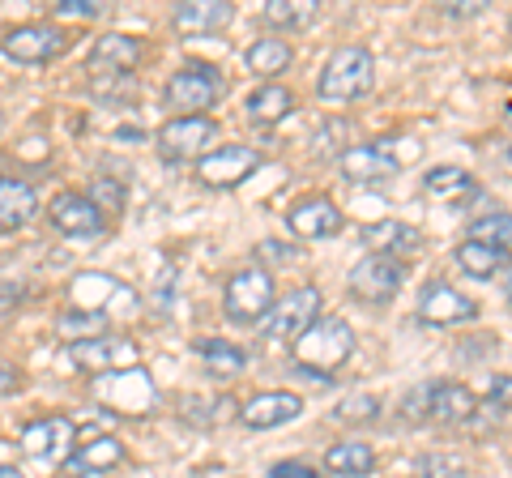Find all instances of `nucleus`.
I'll list each match as a JSON object with an SVG mask.
<instances>
[{"instance_id": "1", "label": "nucleus", "mask_w": 512, "mask_h": 478, "mask_svg": "<svg viewBox=\"0 0 512 478\" xmlns=\"http://www.w3.org/2000/svg\"><path fill=\"white\" fill-rule=\"evenodd\" d=\"M355 355V329L338 316H316L295 338V368L299 372H312L325 380L333 368H342V363Z\"/></svg>"}, {"instance_id": "2", "label": "nucleus", "mask_w": 512, "mask_h": 478, "mask_svg": "<svg viewBox=\"0 0 512 478\" xmlns=\"http://www.w3.org/2000/svg\"><path fill=\"white\" fill-rule=\"evenodd\" d=\"M376 82V65H372V52L367 47H338L329 56V65L320 69V99L325 103H350V99H363Z\"/></svg>"}, {"instance_id": "3", "label": "nucleus", "mask_w": 512, "mask_h": 478, "mask_svg": "<svg viewBox=\"0 0 512 478\" xmlns=\"http://www.w3.org/2000/svg\"><path fill=\"white\" fill-rule=\"evenodd\" d=\"M316 312H320V291L316 286H299V291H291L286 299H274V308L256 321V329H261V338H269V342H295L299 333L316 321Z\"/></svg>"}, {"instance_id": "4", "label": "nucleus", "mask_w": 512, "mask_h": 478, "mask_svg": "<svg viewBox=\"0 0 512 478\" xmlns=\"http://www.w3.org/2000/svg\"><path fill=\"white\" fill-rule=\"evenodd\" d=\"M406 282V261L402 257H363L355 269H350V295H359L363 304H389V299L402 291Z\"/></svg>"}, {"instance_id": "5", "label": "nucleus", "mask_w": 512, "mask_h": 478, "mask_svg": "<svg viewBox=\"0 0 512 478\" xmlns=\"http://www.w3.org/2000/svg\"><path fill=\"white\" fill-rule=\"evenodd\" d=\"M218 94H222V77L210 65H184L167 82V103L184 111V116H201L205 107L218 103Z\"/></svg>"}, {"instance_id": "6", "label": "nucleus", "mask_w": 512, "mask_h": 478, "mask_svg": "<svg viewBox=\"0 0 512 478\" xmlns=\"http://www.w3.org/2000/svg\"><path fill=\"white\" fill-rule=\"evenodd\" d=\"M69 47V35L60 26H47V22H30V26H18L0 39V52L18 65H43V60L60 56Z\"/></svg>"}, {"instance_id": "7", "label": "nucleus", "mask_w": 512, "mask_h": 478, "mask_svg": "<svg viewBox=\"0 0 512 478\" xmlns=\"http://www.w3.org/2000/svg\"><path fill=\"white\" fill-rule=\"evenodd\" d=\"M274 308V278L265 269H244L227 282V316L231 321H261Z\"/></svg>"}, {"instance_id": "8", "label": "nucleus", "mask_w": 512, "mask_h": 478, "mask_svg": "<svg viewBox=\"0 0 512 478\" xmlns=\"http://www.w3.org/2000/svg\"><path fill=\"white\" fill-rule=\"evenodd\" d=\"M214 137H218V129H214L210 116H175V120H167L163 129H158L154 141H158V150H163V158L180 163V158L201 154Z\"/></svg>"}, {"instance_id": "9", "label": "nucleus", "mask_w": 512, "mask_h": 478, "mask_svg": "<svg viewBox=\"0 0 512 478\" xmlns=\"http://www.w3.org/2000/svg\"><path fill=\"white\" fill-rule=\"evenodd\" d=\"M256 167H261V154L252 146H222V150L201 154L197 175H201V184H210V188H235V184H244Z\"/></svg>"}, {"instance_id": "10", "label": "nucleus", "mask_w": 512, "mask_h": 478, "mask_svg": "<svg viewBox=\"0 0 512 478\" xmlns=\"http://www.w3.org/2000/svg\"><path fill=\"white\" fill-rule=\"evenodd\" d=\"M69 359L82 372H120V368H137L141 350L133 338H90L69 346Z\"/></svg>"}, {"instance_id": "11", "label": "nucleus", "mask_w": 512, "mask_h": 478, "mask_svg": "<svg viewBox=\"0 0 512 478\" xmlns=\"http://www.w3.org/2000/svg\"><path fill=\"white\" fill-rule=\"evenodd\" d=\"M397 154L389 141H372V146H350L342 154V175L355 184H380V180H393L397 175Z\"/></svg>"}, {"instance_id": "12", "label": "nucleus", "mask_w": 512, "mask_h": 478, "mask_svg": "<svg viewBox=\"0 0 512 478\" xmlns=\"http://www.w3.org/2000/svg\"><path fill=\"white\" fill-rule=\"evenodd\" d=\"M419 316H423L427 325H461V321H470V316H474V299L461 295L457 286H448V282L436 278V282L423 286Z\"/></svg>"}, {"instance_id": "13", "label": "nucleus", "mask_w": 512, "mask_h": 478, "mask_svg": "<svg viewBox=\"0 0 512 478\" xmlns=\"http://www.w3.org/2000/svg\"><path fill=\"white\" fill-rule=\"evenodd\" d=\"M52 227L64 231V235H73V239H90V235H99L103 231V214L94 210V201L86 193H60L52 197Z\"/></svg>"}, {"instance_id": "14", "label": "nucleus", "mask_w": 512, "mask_h": 478, "mask_svg": "<svg viewBox=\"0 0 512 478\" xmlns=\"http://www.w3.org/2000/svg\"><path fill=\"white\" fill-rule=\"evenodd\" d=\"M303 414V397L299 393H256L252 402L239 410V419H244L252 432H269V427H282V423H295Z\"/></svg>"}, {"instance_id": "15", "label": "nucleus", "mask_w": 512, "mask_h": 478, "mask_svg": "<svg viewBox=\"0 0 512 478\" xmlns=\"http://www.w3.org/2000/svg\"><path fill=\"white\" fill-rule=\"evenodd\" d=\"M427 414L436 423H474L478 419V397L466 385L440 380V385H427Z\"/></svg>"}, {"instance_id": "16", "label": "nucleus", "mask_w": 512, "mask_h": 478, "mask_svg": "<svg viewBox=\"0 0 512 478\" xmlns=\"http://www.w3.org/2000/svg\"><path fill=\"white\" fill-rule=\"evenodd\" d=\"M286 222H291V231L303 235V239H325V235L342 231V210L329 197H308L286 214Z\"/></svg>"}, {"instance_id": "17", "label": "nucleus", "mask_w": 512, "mask_h": 478, "mask_svg": "<svg viewBox=\"0 0 512 478\" xmlns=\"http://www.w3.org/2000/svg\"><path fill=\"white\" fill-rule=\"evenodd\" d=\"M22 453L30 457H47V453H64L73 440V423L64 414H47V419H35L22 427Z\"/></svg>"}, {"instance_id": "18", "label": "nucleus", "mask_w": 512, "mask_h": 478, "mask_svg": "<svg viewBox=\"0 0 512 478\" xmlns=\"http://www.w3.org/2000/svg\"><path fill=\"white\" fill-rule=\"evenodd\" d=\"M171 18L188 35H214V30L231 26L235 5H227V0H188V5H175Z\"/></svg>"}, {"instance_id": "19", "label": "nucleus", "mask_w": 512, "mask_h": 478, "mask_svg": "<svg viewBox=\"0 0 512 478\" xmlns=\"http://www.w3.org/2000/svg\"><path fill=\"white\" fill-rule=\"evenodd\" d=\"M124 461V444L116 436H94L77 449L69 461H64V474L82 478V474H99V470H116Z\"/></svg>"}, {"instance_id": "20", "label": "nucleus", "mask_w": 512, "mask_h": 478, "mask_svg": "<svg viewBox=\"0 0 512 478\" xmlns=\"http://www.w3.org/2000/svg\"><path fill=\"white\" fill-rule=\"evenodd\" d=\"M39 214L35 188L22 180H0V231H18Z\"/></svg>"}, {"instance_id": "21", "label": "nucleus", "mask_w": 512, "mask_h": 478, "mask_svg": "<svg viewBox=\"0 0 512 478\" xmlns=\"http://www.w3.org/2000/svg\"><path fill=\"white\" fill-rule=\"evenodd\" d=\"M141 60V43L133 35H103L90 52V69H111V73H128Z\"/></svg>"}, {"instance_id": "22", "label": "nucleus", "mask_w": 512, "mask_h": 478, "mask_svg": "<svg viewBox=\"0 0 512 478\" xmlns=\"http://www.w3.org/2000/svg\"><path fill=\"white\" fill-rule=\"evenodd\" d=\"M363 239L372 244L380 257H393V252H419L423 244V231L419 227H406V222H376V227H367Z\"/></svg>"}, {"instance_id": "23", "label": "nucleus", "mask_w": 512, "mask_h": 478, "mask_svg": "<svg viewBox=\"0 0 512 478\" xmlns=\"http://www.w3.org/2000/svg\"><path fill=\"white\" fill-rule=\"evenodd\" d=\"M325 470H333V474H372L376 453H372V444H363V440H342L325 453Z\"/></svg>"}, {"instance_id": "24", "label": "nucleus", "mask_w": 512, "mask_h": 478, "mask_svg": "<svg viewBox=\"0 0 512 478\" xmlns=\"http://www.w3.org/2000/svg\"><path fill=\"white\" fill-rule=\"evenodd\" d=\"M291 107H295V94L286 86H261L248 99V116L256 124H278L282 116H291Z\"/></svg>"}, {"instance_id": "25", "label": "nucleus", "mask_w": 512, "mask_h": 478, "mask_svg": "<svg viewBox=\"0 0 512 478\" xmlns=\"http://www.w3.org/2000/svg\"><path fill=\"white\" fill-rule=\"evenodd\" d=\"M103 333H107V316L94 312V308H86V312H64L60 321H56V338L69 342V346L90 342V338H103Z\"/></svg>"}, {"instance_id": "26", "label": "nucleus", "mask_w": 512, "mask_h": 478, "mask_svg": "<svg viewBox=\"0 0 512 478\" xmlns=\"http://www.w3.org/2000/svg\"><path fill=\"white\" fill-rule=\"evenodd\" d=\"M457 265L466 269L470 278H495L500 269L508 265V252L500 248H487V244H474V239H466V244L457 248Z\"/></svg>"}, {"instance_id": "27", "label": "nucleus", "mask_w": 512, "mask_h": 478, "mask_svg": "<svg viewBox=\"0 0 512 478\" xmlns=\"http://www.w3.org/2000/svg\"><path fill=\"white\" fill-rule=\"evenodd\" d=\"M197 355H201V363L210 368L214 376H235V372H244V350L239 346H231V342H218V338H205V342H197Z\"/></svg>"}, {"instance_id": "28", "label": "nucleus", "mask_w": 512, "mask_h": 478, "mask_svg": "<svg viewBox=\"0 0 512 478\" xmlns=\"http://www.w3.org/2000/svg\"><path fill=\"white\" fill-rule=\"evenodd\" d=\"M470 239H474V244H487V248L512 252V214L495 210V214L474 218V222H470Z\"/></svg>"}, {"instance_id": "29", "label": "nucleus", "mask_w": 512, "mask_h": 478, "mask_svg": "<svg viewBox=\"0 0 512 478\" xmlns=\"http://www.w3.org/2000/svg\"><path fill=\"white\" fill-rule=\"evenodd\" d=\"M291 65V43L286 39H256L248 47V69L252 73H282Z\"/></svg>"}, {"instance_id": "30", "label": "nucleus", "mask_w": 512, "mask_h": 478, "mask_svg": "<svg viewBox=\"0 0 512 478\" xmlns=\"http://www.w3.org/2000/svg\"><path fill=\"white\" fill-rule=\"evenodd\" d=\"M423 188L431 197H440V201H453V197L474 193V180H470V171H461V167H436L423 180Z\"/></svg>"}, {"instance_id": "31", "label": "nucleus", "mask_w": 512, "mask_h": 478, "mask_svg": "<svg viewBox=\"0 0 512 478\" xmlns=\"http://www.w3.org/2000/svg\"><path fill=\"white\" fill-rule=\"evenodd\" d=\"M312 13H316L312 0H299V5H291V0H269V5L261 9V18H265L269 26L295 30V26H303V22H312Z\"/></svg>"}, {"instance_id": "32", "label": "nucleus", "mask_w": 512, "mask_h": 478, "mask_svg": "<svg viewBox=\"0 0 512 478\" xmlns=\"http://www.w3.org/2000/svg\"><path fill=\"white\" fill-rule=\"evenodd\" d=\"M90 201H94V210L99 214H107V210H124V184L120 180H107V175H99V180L90 184V193H86Z\"/></svg>"}, {"instance_id": "33", "label": "nucleus", "mask_w": 512, "mask_h": 478, "mask_svg": "<svg viewBox=\"0 0 512 478\" xmlns=\"http://www.w3.org/2000/svg\"><path fill=\"white\" fill-rule=\"evenodd\" d=\"M376 414H380V397L372 393H350L338 406V419H376Z\"/></svg>"}, {"instance_id": "34", "label": "nucleus", "mask_w": 512, "mask_h": 478, "mask_svg": "<svg viewBox=\"0 0 512 478\" xmlns=\"http://www.w3.org/2000/svg\"><path fill=\"white\" fill-rule=\"evenodd\" d=\"M419 474L423 478H466V466H461L457 457H423Z\"/></svg>"}, {"instance_id": "35", "label": "nucleus", "mask_w": 512, "mask_h": 478, "mask_svg": "<svg viewBox=\"0 0 512 478\" xmlns=\"http://www.w3.org/2000/svg\"><path fill=\"white\" fill-rule=\"evenodd\" d=\"M487 397H491V414H495V419L512 414V376H495Z\"/></svg>"}, {"instance_id": "36", "label": "nucleus", "mask_w": 512, "mask_h": 478, "mask_svg": "<svg viewBox=\"0 0 512 478\" xmlns=\"http://www.w3.org/2000/svg\"><path fill=\"white\" fill-rule=\"evenodd\" d=\"M52 13H56V18H94L99 5H94V0H56Z\"/></svg>"}, {"instance_id": "37", "label": "nucleus", "mask_w": 512, "mask_h": 478, "mask_svg": "<svg viewBox=\"0 0 512 478\" xmlns=\"http://www.w3.org/2000/svg\"><path fill=\"white\" fill-rule=\"evenodd\" d=\"M269 478H320L312 466H303V461H278L274 470H269Z\"/></svg>"}, {"instance_id": "38", "label": "nucleus", "mask_w": 512, "mask_h": 478, "mask_svg": "<svg viewBox=\"0 0 512 478\" xmlns=\"http://www.w3.org/2000/svg\"><path fill=\"white\" fill-rule=\"evenodd\" d=\"M18 385H22V376H18V368H9V363H0V397L18 393Z\"/></svg>"}, {"instance_id": "39", "label": "nucleus", "mask_w": 512, "mask_h": 478, "mask_svg": "<svg viewBox=\"0 0 512 478\" xmlns=\"http://www.w3.org/2000/svg\"><path fill=\"white\" fill-rule=\"evenodd\" d=\"M22 299V286H13V282H0V316H9V308Z\"/></svg>"}, {"instance_id": "40", "label": "nucleus", "mask_w": 512, "mask_h": 478, "mask_svg": "<svg viewBox=\"0 0 512 478\" xmlns=\"http://www.w3.org/2000/svg\"><path fill=\"white\" fill-rule=\"evenodd\" d=\"M0 478H26L22 470H13V466H0Z\"/></svg>"}, {"instance_id": "41", "label": "nucleus", "mask_w": 512, "mask_h": 478, "mask_svg": "<svg viewBox=\"0 0 512 478\" xmlns=\"http://www.w3.org/2000/svg\"><path fill=\"white\" fill-rule=\"evenodd\" d=\"M508 120H512V107H508Z\"/></svg>"}]
</instances>
